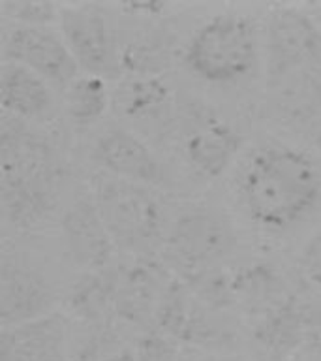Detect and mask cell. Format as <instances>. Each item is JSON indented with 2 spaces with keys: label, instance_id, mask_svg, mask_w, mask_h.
I'll list each match as a JSON object with an SVG mask.
<instances>
[{
  "label": "cell",
  "instance_id": "1",
  "mask_svg": "<svg viewBox=\"0 0 321 361\" xmlns=\"http://www.w3.org/2000/svg\"><path fill=\"white\" fill-rule=\"evenodd\" d=\"M237 196L258 228L284 233L304 222L320 205L321 169L306 151L269 141L241 164Z\"/></svg>",
  "mask_w": 321,
  "mask_h": 361
},
{
  "label": "cell",
  "instance_id": "2",
  "mask_svg": "<svg viewBox=\"0 0 321 361\" xmlns=\"http://www.w3.org/2000/svg\"><path fill=\"white\" fill-rule=\"evenodd\" d=\"M64 164L51 141L21 118L0 121V202L6 224L32 230L56 205Z\"/></svg>",
  "mask_w": 321,
  "mask_h": 361
},
{
  "label": "cell",
  "instance_id": "3",
  "mask_svg": "<svg viewBox=\"0 0 321 361\" xmlns=\"http://www.w3.org/2000/svg\"><path fill=\"white\" fill-rule=\"evenodd\" d=\"M89 190L118 250L143 258L163 247L168 230L162 205L149 186L100 171L92 175Z\"/></svg>",
  "mask_w": 321,
  "mask_h": 361
},
{
  "label": "cell",
  "instance_id": "4",
  "mask_svg": "<svg viewBox=\"0 0 321 361\" xmlns=\"http://www.w3.org/2000/svg\"><path fill=\"white\" fill-rule=\"evenodd\" d=\"M258 56V28L252 19L239 13H222L191 34L182 61L205 83L231 85L253 72Z\"/></svg>",
  "mask_w": 321,
  "mask_h": 361
},
{
  "label": "cell",
  "instance_id": "5",
  "mask_svg": "<svg viewBox=\"0 0 321 361\" xmlns=\"http://www.w3.org/2000/svg\"><path fill=\"white\" fill-rule=\"evenodd\" d=\"M239 237L229 216L220 209L197 203L182 209L169 226L163 241V262L177 273V279L224 267L237 250Z\"/></svg>",
  "mask_w": 321,
  "mask_h": 361
},
{
  "label": "cell",
  "instance_id": "6",
  "mask_svg": "<svg viewBox=\"0 0 321 361\" xmlns=\"http://www.w3.org/2000/svg\"><path fill=\"white\" fill-rule=\"evenodd\" d=\"M321 62V28L308 11L276 8L265 27V70L269 85L286 81L301 70Z\"/></svg>",
  "mask_w": 321,
  "mask_h": 361
},
{
  "label": "cell",
  "instance_id": "7",
  "mask_svg": "<svg viewBox=\"0 0 321 361\" xmlns=\"http://www.w3.org/2000/svg\"><path fill=\"white\" fill-rule=\"evenodd\" d=\"M61 34L79 70L98 78L120 73V45L101 4L61 6Z\"/></svg>",
  "mask_w": 321,
  "mask_h": 361
},
{
  "label": "cell",
  "instance_id": "8",
  "mask_svg": "<svg viewBox=\"0 0 321 361\" xmlns=\"http://www.w3.org/2000/svg\"><path fill=\"white\" fill-rule=\"evenodd\" d=\"M196 298L184 281L175 276L158 307L154 327L179 344L201 350H225L235 343V331Z\"/></svg>",
  "mask_w": 321,
  "mask_h": 361
},
{
  "label": "cell",
  "instance_id": "9",
  "mask_svg": "<svg viewBox=\"0 0 321 361\" xmlns=\"http://www.w3.org/2000/svg\"><path fill=\"white\" fill-rule=\"evenodd\" d=\"M2 59L28 68L62 90L81 75L62 34L51 27L13 25L2 39Z\"/></svg>",
  "mask_w": 321,
  "mask_h": 361
},
{
  "label": "cell",
  "instance_id": "10",
  "mask_svg": "<svg viewBox=\"0 0 321 361\" xmlns=\"http://www.w3.org/2000/svg\"><path fill=\"white\" fill-rule=\"evenodd\" d=\"M55 292L47 276L19 252L0 258V326L13 327L53 312Z\"/></svg>",
  "mask_w": 321,
  "mask_h": 361
},
{
  "label": "cell",
  "instance_id": "11",
  "mask_svg": "<svg viewBox=\"0 0 321 361\" xmlns=\"http://www.w3.org/2000/svg\"><path fill=\"white\" fill-rule=\"evenodd\" d=\"M186 160L203 177L214 179L235 162L242 149L239 130L205 107H190L182 121Z\"/></svg>",
  "mask_w": 321,
  "mask_h": 361
},
{
  "label": "cell",
  "instance_id": "12",
  "mask_svg": "<svg viewBox=\"0 0 321 361\" xmlns=\"http://www.w3.org/2000/svg\"><path fill=\"white\" fill-rule=\"evenodd\" d=\"M61 233L68 256L87 273L111 267L115 243L101 219L92 192H81L62 213Z\"/></svg>",
  "mask_w": 321,
  "mask_h": 361
},
{
  "label": "cell",
  "instance_id": "13",
  "mask_svg": "<svg viewBox=\"0 0 321 361\" xmlns=\"http://www.w3.org/2000/svg\"><path fill=\"white\" fill-rule=\"evenodd\" d=\"M173 279L154 256L135 258L132 265L120 267L115 299L118 318L143 329L154 327L158 307Z\"/></svg>",
  "mask_w": 321,
  "mask_h": 361
},
{
  "label": "cell",
  "instance_id": "14",
  "mask_svg": "<svg viewBox=\"0 0 321 361\" xmlns=\"http://www.w3.org/2000/svg\"><path fill=\"white\" fill-rule=\"evenodd\" d=\"M92 158L101 171L143 186H165L168 171L145 141L124 128H109L98 135Z\"/></svg>",
  "mask_w": 321,
  "mask_h": 361
},
{
  "label": "cell",
  "instance_id": "15",
  "mask_svg": "<svg viewBox=\"0 0 321 361\" xmlns=\"http://www.w3.org/2000/svg\"><path fill=\"white\" fill-rule=\"evenodd\" d=\"M70 322L51 312L0 331V361H64Z\"/></svg>",
  "mask_w": 321,
  "mask_h": 361
},
{
  "label": "cell",
  "instance_id": "16",
  "mask_svg": "<svg viewBox=\"0 0 321 361\" xmlns=\"http://www.w3.org/2000/svg\"><path fill=\"white\" fill-rule=\"evenodd\" d=\"M293 295L280 271L269 264H252L233 275V298L235 307L248 320L259 322L276 309H280Z\"/></svg>",
  "mask_w": 321,
  "mask_h": 361
},
{
  "label": "cell",
  "instance_id": "17",
  "mask_svg": "<svg viewBox=\"0 0 321 361\" xmlns=\"http://www.w3.org/2000/svg\"><path fill=\"white\" fill-rule=\"evenodd\" d=\"M0 102L2 113L25 123L45 121L55 113V100L49 83L28 68L2 62L0 72Z\"/></svg>",
  "mask_w": 321,
  "mask_h": 361
},
{
  "label": "cell",
  "instance_id": "18",
  "mask_svg": "<svg viewBox=\"0 0 321 361\" xmlns=\"http://www.w3.org/2000/svg\"><path fill=\"white\" fill-rule=\"evenodd\" d=\"M118 267H107L98 273H87L72 288L68 298L73 314L83 318L94 331L103 333L111 329L113 316H117L115 299L118 286Z\"/></svg>",
  "mask_w": 321,
  "mask_h": 361
},
{
  "label": "cell",
  "instance_id": "19",
  "mask_svg": "<svg viewBox=\"0 0 321 361\" xmlns=\"http://www.w3.org/2000/svg\"><path fill=\"white\" fill-rule=\"evenodd\" d=\"M253 341L270 361L287 360L293 352L304 346V318L297 290L282 305L252 326Z\"/></svg>",
  "mask_w": 321,
  "mask_h": 361
},
{
  "label": "cell",
  "instance_id": "20",
  "mask_svg": "<svg viewBox=\"0 0 321 361\" xmlns=\"http://www.w3.org/2000/svg\"><path fill=\"white\" fill-rule=\"evenodd\" d=\"M173 62V38L162 27L149 28L120 47V68L134 78H160Z\"/></svg>",
  "mask_w": 321,
  "mask_h": 361
},
{
  "label": "cell",
  "instance_id": "21",
  "mask_svg": "<svg viewBox=\"0 0 321 361\" xmlns=\"http://www.w3.org/2000/svg\"><path fill=\"white\" fill-rule=\"evenodd\" d=\"M276 107L282 117L291 118V123H308L321 111V62L301 70L280 85Z\"/></svg>",
  "mask_w": 321,
  "mask_h": 361
},
{
  "label": "cell",
  "instance_id": "22",
  "mask_svg": "<svg viewBox=\"0 0 321 361\" xmlns=\"http://www.w3.org/2000/svg\"><path fill=\"white\" fill-rule=\"evenodd\" d=\"M64 92V107L70 121L77 128H89L106 115L109 107V90L103 78L83 73L68 85Z\"/></svg>",
  "mask_w": 321,
  "mask_h": 361
},
{
  "label": "cell",
  "instance_id": "23",
  "mask_svg": "<svg viewBox=\"0 0 321 361\" xmlns=\"http://www.w3.org/2000/svg\"><path fill=\"white\" fill-rule=\"evenodd\" d=\"M120 90V107L130 118H154L171 100V90L162 78H134Z\"/></svg>",
  "mask_w": 321,
  "mask_h": 361
},
{
  "label": "cell",
  "instance_id": "24",
  "mask_svg": "<svg viewBox=\"0 0 321 361\" xmlns=\"http://www.w3.org/2000/svg\"><path fill=\"white\" fill-rule=\"evenodd\" d=\"M0 10L6 19L23 27H51L53 23L61 19V6L51 4V2L6 0L0 4Z\"/></svg>",
  "mask_w": 321,
  "mask_h": 361
},
{
  "label": "cell",
  "instance_id": "25",
  "mask_svg": "<svg viewBox=\"0 0 321 361\" xmlns=\"http://www.w3.org/2000/svg\"><path fill=\"white\" fill-rule=\"evenodd\" d=\"M132 354L135 361H182L180 344L156 327L145 329L135 338Z\"/></svg>",
  "mask_w": 321,
  "mask_h": 361
},
{
  "label": "cell",
  "instance_id": "26",
  "mask_svg": "<svg viewBox=\"0 0 321 361\" xmlns=\"http://www.w3.org/2000/svg\"><path fill=\"white\" fill-rule=\"evenodd\" d=\"M304 284V288H295L304 318V346L321 354V288Z\"/></svg>",
  "mask_w": 321,
  "mask_h": 361
},
{
  "label": "cell",
  "instance_id": "27",
  "mask_svg": "<svg viewBox=\"0 0 321 361\" xmlns=\"http://www.w3.org/2000/svg\"><path fill=\"white\" fill-rule=\"evenodd\" d=\"M298 269L304 282L321 288V230H317L308 241L304 243L298 254Z\"/></svg>",
  "mask_w": 321,
  "mask_h": 361
},
{
  "label": "cell",
  "instance_id": "28",
  "mask_svg": "<svg viewBox=\"0 0 321 361\" xmlns=\"http://www.w3.org/2000/svg\"><path fill=\"white\" fill-rule=\"evenodd\" d=\"M184 361H239L235 357H229V355H218V354H208V355H197V357H191V360Z\"/></svg>",
  "mask_w": 321,
  "mask_h": 361
},
{
  "label": "cell",
  "instance_id": "29",
  "mask_svg": "<svg viewBox=\"0 0 321 361\" xmlns=\"http://www.w3.org/2000/svg\"><path fill=\"white\" fill-rule=\"evenodd\" d=\"M101 361H135V357L132 352H128V350H122V352H117V354L107 355L106 360H101Z\"/></svg>",
  "mask_w": 321,
  "mask_h": 361
},
{
  "label": "cell",
  "instance_id": "30",
  "mask_svg": "<svg viewBox=\"0 0 321 361\" xmlns=\"http://www.w3.org/2000/svg\"><path fill=\"white\" fill-rule=\"evenodd\" d=\"M308 13L314 17V21L317 23V27L321 28V4H312L310 6Z\"/></svg>",
  "mask_w": 321,
  "mask_h": 361
}]
</instances>
